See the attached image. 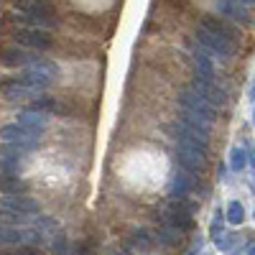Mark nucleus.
Masks as SVG:
<instances>
[{
    "label": "nucleus",
    "mask_w": 255,
    "mask_h": 255,
    "mask_svg": "<svg viewBox=\"0 0 255 255\" xmlns=\"http://www.w3.org/2000/svg\"><path fill=\"white\" fill-rule=\"evenodd\" d=\"M38 59L33 51H26L23 46H3L0 49V64L5 67H28V64Z\"/></svg>",
    "instance_id": "f8f14e48"
},
{
    "label": "nucleus",
    "mask_w": 255,
    "mask_h": 255,
    "mask_svg": "<svg viewBox=\"0 0 255 255\" xmlns=\"http://www.w3.org/2000/svg\"><path fill=\"white\" fill-rule=\"evenodd\" d=\"M26 168V158H15V156H0V171L3 174H20Z\"/></svg>",
    "instance_id": "b1692460"
},
{
    "label": "nucleus",
    "mask_w": 255,
    "mask_h": 255,
    "mask_svg": "<svg viewBox=\"0 0 255 255\" xmlns=\"http://www.w3.org/2000/svg\"><path fill=\"white\" fill-rule=\"evenodd\" d=\"M217 8H220V13L222 15H227V18H232V20H240L243 26H248L250 23V13H248V8L245 5H240L238 0H220L217 3Z\"/></svg>",
    "instance_id": "a211bd4d"
},
{
    "label": "nucleus",
    "mask_w": 255,
    "mask_h": 255,
    "mask_svg": "<svg viewBox=\"0 0 255 255\" xmlns=\"http://www.w3.org/2000/svg\"><path fill=\"white\" fill-rule=\"evenodd\" d=\"M18 123H20V125H26V128H33V130H38V133H44V130H46V125H49V115H46V113H41V110L28 108V110H23V113L18 115Z\"/></svg>",
    "instance_id": "6ab92c4d"
},
{
    "label": "nucleus",
    "mask_w": 255,
    "mask_h": 255,
    "mask_svg": "<svg viewBox=\"0 0 255 255\" xmlns=\"http://www.w3.org/2000/svg\"><path fill=\"white\" fill-rule=\"evenodd\" d=\"M13 20L26 28H41V31H51L59 26L56 15H33V13H20V10L13 13Z\"/></svg>",
    "instance_id": "ddd939ff"
},
{
    "label": "nucleus",
    "mask_w": 255,
    "mask_h": 255,
    "mask_svg": "<svg viewBox=\"0 0 255 255\" xmlns=\"http://www.w3.org/2000/svg\"><path fill=\"white\" fill-rule=\"evenodd\" d=\"M197 41H199V44H202L209 54H215V56H220V59H225V61H230L232 56H235V49H238L232 41H227L225 36L204 28L202 23H199V28H197Z\"/></svg>",
    "instance_id": "39448f33"
},
{
    "label": "nucleus",
    "mask_w": 255,
    "mask_h": 255,
    "mask_svg": "<svg viewBox=\"0 0 255 255\" xmlns=\"http://www.w3.org/2000/svg\"><path fill=\"white\" fill-rule=\"evenodd\" d=\"M176 161H179V166L184 168V171L197 176V174H202L207 168V148L176 140Z\"/></svg>",
    "instance_id": "7ed1b4c3"
},
{
    "label": "nucleus",
    "mask_w": 255,
    "mask_h": 255,
    "mask_svg": "<svg viewBox=\"0 0 255 255\" xmlns=\"http://www.w3.org/2000/svg\"><path fill=\"white\" fill-rule=\"evenodd\" d=\"M54 255H77V250H72V245H69V240L64 238V235H54Z\"/></svg>",
    "instance_id": "cd10ccee"
},
{
    "label": "nucleus",
    "mask_w": 255,
    "mask_h": 255,
    "mask_svg": "<svg viewBox=\"0 0 255 255\" xmlns=\"http://www.w3.org/2000/svg\"><path fill=\"white\" fill-rule=\"evenodd\" d=\"M13 8L20 13H33V15H56L49 0H13Z\"/></svg>",
    "instance_id": "f3484780"
},
{
    "label": "nucleus",
    "mask_w": 255,
    "mask_h": 255,
    "mask_svg": "<svg viewBox=\"0 0 255 255\" xmlns=\"http://www.w3.org/2000/svg\"><path fill=\"white\" fill-rule=\"evenodd\" d=\"M253 217H255V215H253Z\"/></svg>",
    "instance_id": "c9c22d12"
},
{
    "label": "nucleus",
    "mask_w": 255,
    "mask_h": 255,
    "mask_svg": "<svg viewBox=\"0 0 255 255\" xmlns=\"http://www.w3.org/2000/svg\"><path fill=\"white\" fill-rule=\"evenodd\" d=\"M222 225H225V215H222V209H217V212H215V217H212V227H209V238H212V240H217V238H220Z\"/></svg>",
    "instance_id": "c85d7f7f"
},
{
    "label": "nucleus",
    "mask_w": 255,
    "mask_h": 255,
    "mask_svg": "<svg viewBox=\"0 0 255 255\" xmlns=\"http://www.w3.org/2000/svg\"><path fill=\"white\" fill-rule=\"evenodd\" d=\"M191 90L199 92L209 105H215V108H225V105H227V92L220 87V84H215V79H202V77H197L194 84H191Z\"/></svg>",
    "instance_id": "1a4fd4ad"
},
{
    "label": "nucleus",
    "mask_w": 255,
    "mask_h": 255,
    "mask_svg": "<svg viewBox=\"0 0 255 255\" xmlns=\"http://www.w3.org/2000/svg\"><path fill=\"white\" fill-rule=\"evenodd\" d=\"M179 105H181V110H186L191 115H199L202 120H207L212 125H215V120H217V108H215V105H209L199 92H194L191 87L179 92Z\"/></svg>",
    "instance_id": "20e7f679"
},
{
    "label": "nucleus",
    "mask_w": 255,
    "mask_h": 255,
    "mask_svg": "<svg viewBox=\"0 0 255 255\" xmlns=\"http://www.w3.org/2000/svg\"><path fill=\"white\" fill-rule=\"evenodd\" d=\"M33 215H20V212H8V209H0V222L3 225H28Z\"/></svg>",
    "instance_id": "393cba45"
},
{
    "label": "nucleus",
    "mask_w": 255,
    "mask_h": 255,
    "mask_svg": "<svg viewBox=\"0 0 255 255\" xmlns=\"http://www.w3.org/2000/svg\"><path fill=\"white\" fill-rule=\"evenodd\" d=\"M13 44L23 46V49H33V51H49L54 46V38L49 36V31L41 28H18L13 31Z\"/></svg>",
    "instance_id": "423d86ee"
},
{
    "label": "nucleus",
    "mask_w": 255,
    "mask_h": 255,
    "mask_svg": "<svg viewBox=\"0 0 255 255\" xmlns=\"http://www.w3.org/2000/svg\"><path fill=\"white\" fill-rule=\"evenodd\" d=\"M194 209H197V204L194 202H186V197H179V199L174 197L171 202L161 209V222L176 227L179 232H189L191 227H194V220H191Z\"/></svg>",
    "instance_id": "f257e3e1"
},
{
    "label": "nucleus",
    "mask_w": 255,
    "mask_h": 255,
    "mask_svg": "<svg viewBox=\"0 0 255 255\" xmlns=\"http://www.w3.org/2000/svg\"><path fill=\"white\" fill-rule=\"evenodd\" d=\"M235 240H238L235 235H222V238H217V248L220 250H230L232 245H235Z\"/></svg>",
    "instance_id": "c756f323"
},
{
    "label": "nucleus",
    "mask_w": 255,
    "mask_h": 255,
    "mask_svg": "<svg viewBox=\"0 0 255 255\" xmlns=\"http://www.w3.org/2000/svg\"><path fill=\"white\" fill-rule=\"evenodd\" d=\"M56 77H59V67L54 61H49V59H33L26 67V72H23L20 79H26L31 87H36L38 92H44V90H49L51 84L56 82Z\"/></svg>",
    "instance_id": "f03ea898"
},
{
    "label": "nucleus",
    "mask_w": 255,
    "mask_h": 255,
    "mask_svg": "<svg viewBox=\"0 0 255 255\" xmlns=\"http://www.w3.org/2000/svg\"><path fill=\"white\" fill-rule=\"evenodd\" d=\"M253 100H255V87H253Z\"/></svg>",
    "instance_id": "72a5a7b5"
},
{
    "label": "nucleus",
    "mask_w": 255,
    "mask_h": 255,
    "mask_svg": "<svg viewBox=\"0 0 255 255\" xmlns=\"http://www.w3.org/2000/svg\"><path fill=\"white\" fill-rule=\"evenodd\" d=\"M171 130H174L179 143H194V145H202V148L209 145V133L199 130V128H191V125H186L181 120H176V125L171 128Z\"/></svg>",
    "instance_id": "9b49d317"
},
{
    "label": "nucleus",
    "mask_w": 255,
    "mask_h": 255,
    "mask_svg": "<svg viewBox=\"0 0 255 255\" xmlns=\"http://www.w3.org/2000/svg\"><path fill=\"white\" fill-rule=\"evenodd\" d=\"M31 108L46 113V115H59V118H69V115H72L69 105L61 102V100H56V97H33Z\"/></svg>",
    "instance_id": "4468645a"
},
{
    "label": "nucleus",
    "mask_w": 255,
    "mask_h": 255,
    "mask_svg": "<svg viewBox=\"0 0 255 255\" xmlns=\"http://www.w3.org/2000/svg\"><path fill=\"white\" fill-rule=\"evenodd\" d=\"M240 5H245V8H250V5H255V0H238Z\"/></svg>",
    "instance_id": "2f4dec72"
},
{
    "label": "nucleus",
    "mask_w": 255,
    "mask_h": 255,
    "mask_svg": "<svg viewBox=\"0 0 255 255\" xmlns=\"http://www.w3.org/2000/svg\"><path fill=\"white\" fill-rule=\"evenodd\" d=\"M194 189V174H189V171H176L174 181H171V194L174 197H186L189 191Z\"/></svg>",
    "instance_id": "4be33fe9"
},
{
    "label": "nucleus",
    "mask_w": 255,
    "mask_h": 255,
    "mask_svg": "<svg viewBox=\"0 0 255 255\" xmlns=\"http://www.w3.org/2000/svg\"><path fill=\"white\" fill-rule=\"evenodd\" d=\"M225 220H227L230 225H243V220H245V209H243V204H240V202H232V204L227 207Z\"/></svg>",
    "instance_id": "bb28decb"
},
{
    "label": "nucleus",
    "mask_w": 255,
    "mask_h": 255,
    "mask_svg": "<svg viewBox=\"0 0 255 255\" xmlns=\"http://www.w3.org/2000/svg\"><path fill=\"white\" fill-rule=\"evenodd\" d=\"M153 238H156V243L158 245H179L181 243V232L176 230V227H171V225H163V227H158L156 232H153Z\"/></svg>",
    "instance_id": "5701e85b"
},
{
    "label": "nucleus",
    "mask_w": 255,
    "mask_h": 255,
    "mask_svg": "<svg viewBox=\"0 0 255 255\" xmlns=\"http://www.w3.org/2000/svg\"><path fill=\"white\" fill-rule=\"evenodd\" d=\"M248 166V151L240 145L232 148V153H230V168L232 171H243V168Z\"/></svg>",
    "instance_id": "a878e982"
},
{
    "label": "nucleus",
    "mask_w": 255,
    "mask_h": 255,
    "mask_svg": "<svg viewBox=\"0 0 255 255\" xmlns=\"http://www.w3.org/2000/svg\"><path fill=\"white\" fill-rule=\"evenodd\" d=\"M0 138H3L5 143L26 145L28 151H31V148H36V145H38L41 133H38V130H33V128L20 125V123H10V125H3V128H0Z\"/></svg>",
    "instance_id": "0eeeda50"
},
{
    "label": "nucleus",
    "mask_w": 255,
    "mask_h": 255,
    "mask_svg": "<svg viewBox=\"0 0 255 255\" xmlns=\"http://www.w3.org/2000/svg\"><path fill=\"white\" fill-rule=\"evenodd\" d=\"M28 184L18 179L15 174H3L0 171V194H26Z\"/></svg>",
    "instance_id": "aec40b11"
},
{
    "label": "nucleus",
    "mask_w": 255,
    "mask_h": 255,
    "mask_svg": "<svg viewBox=\"0 0 255 255\" xmlns=\"http://www.w3.org/2000/svg\"><path fill=\"white\" fill-rule=\"evenodd\" d=\"M128 245H130L135 253H151L158 243H156V238H153V232H148V230H138L135 235H130Z\"/></svg>",
    "instance_id": "412c9836"
},
{
    "label": "nucleus",
    "mask_w": 255,
    "mask_h": 255,
    "mask_svg": "<svg viewBox=\"0 0 255 255\" xmlns=\"http://www.w3.org/2000/svg\"><path fill=\"white\" fill-rule=\"evenodd\" d=\"M38 95H41V92H38L36 87H31V84H28L26 79H20V77L8 79V82L0 84V97L8 100V102H23V100H33V97H38Z\"/></svg>",
    "instance_id": "6e6552de"
},
{
    "label": "nucleus",
    "mask_w": 255,
    "mask_h": 255,
    "mask_svg": "<svg viewBox=\"0 0 255 255\" xmlns=\"http://www.w3.org/2000/svg\"><path fill=\"white\" fill-rule=\"evenodd\" d=\"M191 61H194V69H197V77L202 79H215V64H212V56L204 46L199 49H191Z\"/></svg>",
    "instance_id": "2eb2a0df"
},
{
    "label": "nucleus",
    "mask_w": 255,
    "mask_h": 255,
    "mask_svg": "<svg viewBox=\"0 0 255 255\" xmlns=\"http://www.w3.org/2000/svg\"><path fill=\"white\" fill-rule=\"evenodd\" d=\"M248 255H255V245H253V248H250V250H248Z\"/></svg>",
    "instance_id": "473e14b6"
},
{
    "label": "nucleus",
    "mask_w": 255,
    "mask_h": 255,
    "mask_svg": "<svg viewBox=\"0 0 255 255\" xmlns=\"http://www.w3.org/2000/svg\"><path fill=\"white\" fill-rule=\"evenodd\" d=\"M202 26H204V28H209V31H215V33H220V36H225L227 41H232V44L238 46V41H240V31H238L235 26H230V23H225L222 18H215V15H207V18L202 20Z\"/></svg>",
    "instance_id": "dca6fc26"
},
{
    "label": "nucleus",
    "mask_w": 255,
    "mask_h": 255,
    "mask_svg": "<svg viewBox=\"0 0 255 255\" xmlns=\"http://www.w3.org/2000/svg\"><path fill=\"white\" fill-rule=\"evenodd\" d=\"M248 163L255 166V151H248Z\"/></svg>",
    "instance_id": "7c9ffc66"
},
{
    "label": "nucleus",
    "mask_w": 255,
    "mask_h": 255,
    "mask_svg": "<svg viewBox=\"0 0 255 255\" xmlns=\"http://www.w3.org/2000/svg\"><path fill=\"white\" fill-rule=\"evenodd\" d=\"M253 123H255V113H253Z\"/></svg>",
    "instance_id": "f704fd0d"
},
{
    "label": "nucleus",
    "mask_w": 255,
    "mask_h": 255,
    "mask_svg": "<svg viewBox=\"0 0 255 255\" xmlns=\"http://www.w3.org/2000/svg\"><path fill=\"white\" fill-rule=\"evenodd\" d=\"M0 209L8 212H20V215H38V202L31 199L28 194H3Z\"/></svg>",
    "instance_id": "9d476101"
}]
</instances>
